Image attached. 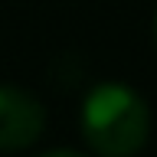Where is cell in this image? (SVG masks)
<instances>
[{
    "label": "cell",
    "instance_id": "obj_1",
    "mask_svg": "<svg viewBox=\"0 0 157 157\" xmlns=\"http://www.w3.org/2000/svg\"><path fill=\"white\" fill-rule=\"evenodd\" d=\"M82 128L88 144L101 157H131L144 147L151 118L141 95L121 82H105L85 98Z\"/></svg>",
    "mask_w": 157,
    "mask_h": 157
},
{
    "label": "cell",
    "instance_id": "obj_2",
    "mask_svg": "<svg viewBox=\"0 0 157 157\" xmlns=\"http://www.w3.org/2000/svg\"><path fill=\"white\" fill-rule=\"evenodd\" d=\"M43 105L23 88L0 85V151H20L43 131Z\"/></svg>",
    "mask_w": 157,
    "mask_h": 157
},
{
    "label": "cell",
    "instance_id": "obj_3",
    "mask_svg": "<svg viewBox=\"0 0 157 157\" xmlns=\"http://www.w3.org/2000/svg\"><path fill=\"white\" fill-rule=\"evenodd\" d=\"M46 157H85V154H78V151H52Z\"/></svg>",
    "mask_w": 157,
    "mask_h": 157
},
{
    "label": "cell",
    "instance_id": "obj_4",
    "mask_svg": "<svg viewBox=\"0 0 157 157\" xmlns=\"http://www.w3.org/2000/svg\"><path fill=\"white\" fill-rule=\"evenodd\" d=\"M154 39H157V20H154Z\"/></svg>",
    "mask_w": 157,
    "mask_h": 157
}]
</instances>
